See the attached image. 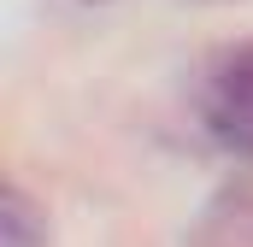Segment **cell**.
Here are the masks:
<instances>
[{
    "label": "cell",
    "mask_w": 253,
    "mask_h": 247,
    "mask_svg": "<svg viewBox=\"0 0 253 247\" xmlns=\"http://www.w3.org/2000/svg\"><path fill=\"white\" fill-rule=\"evenodd\" d=\"M200 118L212 129L218 147L253 159V47L230 53L206 77V94H200Z\"/></svg>",
    "instance_id": "cell-1"
},
{
    "label": "cell",
    "mask_w": 253,
    "mask_h": 247,
    "mask_svg": "<svg viewBox=\"0 0 253 247\" xmlns=\"http://www.w3.org/2000/svg\"><path fill=\"white\" fill-rule=\"evenodd\" d=\"M183 247H253V171H242L206 200Z\"/></svg>",
    "instance_id": "cell-2"
},
{
    "label": "cell",
    "mask_w": 253,
    "mask_h": 247,
    "mask_svg": "<svg viewBox=\"0 0 253 247\" xmlns=\"http://www.w3.org/2000/svg\"><path fill=\"white\" fill-rule=\"evenodd\" d=\"M0 247H47V218L24 188H6L0 200Z\"/></svg>",
    "instance_id": "cell-3"
},
{
    "label": "cell",
    "mask_w": 253,
    "mask_h": 247,
    "mask_svg": "<svg viewBox=\"0 0 253 247\" xmlns=\"http://www.w3.org/2000/svg\"><path fill=\"white\" fill-rule=\"evenodd\" d=\"M88 6H94V0H88Z\"/></svg>",
    "instance_id": "cell-4"
}]
</instances>
